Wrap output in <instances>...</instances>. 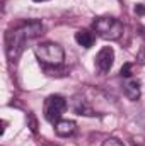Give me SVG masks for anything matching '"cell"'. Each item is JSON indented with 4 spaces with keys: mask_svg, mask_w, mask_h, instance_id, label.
<instances>
[{
    "mask_svg": "<svg viewBox=\"0 0 145 146\" xmlns=\"http://www.w3.org/2000/svg\"><path fill=\"white\" fill-rule=\"evenodd\" d=\"M103 146H125L119 139H114V138H109V139H106L104 143H103Z\"/></svg>",
    "mask_w": 145,
    "mask_h": 146,
    "instance_id": "cell-11",
    "label": "cell"
},
{
    "mask_svg": "<svg viewBox=\"0 0 145 146\" xmlns=\"http://www.w3.org/2000/svg\"><path fill=\"white\" fill-rule=\"evenodd\" d=\"M38 61L44 66H60L65 60V51L56 42H43L34 48Z\"/></svg>",
    "mask_w": 145,
    "mask_h": 146,
    "instance_id": "cell-2",
    "label": "cell"
},
{
    "mask_svg": "<svg viewBox=\"0 0 145 146\" xmlns=\"http://www.w3.org/2000/svg\"><path fill=\"white\" fill-rule=\"evenodd\" d=\"M133 146H144V145H133Z\"/></svg>",
    "mask_w": 145,
    "mask_h": 146,
    "instance_id": "cell-16",
    "label": "cell"
},
{
    "mask_svg": "<svg viewBox=\"0 0 145 146\" xmlns=\"http://www.w3.org/2000/svg\"><path fill=\"white\" fill-rule=\"evenodd\" d=\"M135 14H137V15H145V5L137 3V5H135Z\"/></svg>",
    "mask_w": 145,
    "mask_h": 146,
    "instance_id": "cell-13",
    "label": "cell"
},
{
    "mask_svg": "<svg viewBox=\"0 0 145 146\" xmlns=\"http://www.w3.org/2000/svg\"><path fill=\"white\" fill-rule=\"evenodd\" d=\"M34 2H44V0H34Z\"/></svg>",
    "mask_w": 145,
    "mask_h": 146,
    "instance_id": "cell-15",
    "label": "cell"
},
{
    "mask_svg": "<svg viewBox=\"0 0 145 146\" xmlns=\"http://www.w3.org/2000/svg\"><path fill=\"white\" fill-rule=\"evenodd\" d=\"M92 27L97 33V36H101L103 39H109V41L119 39L125 31L123 22L114 17H97L92 22Z\"/></svg>",
    "mask_w": 145,
    "mask_h": 146,
    "instance_id": "cell-3",
    "label": "cell"
},
{
    "mask_svg": "<svg viewBox=\"0 0 145 146\" xmlns=\"http://www.w3.org/2000/svg\"><path fill=\"white\" fill-rule=\"evenodd\" d=\"M113 63H114V51H113V48L104 46L96 56V68L101 73H108L113 66Z\"/></svg>",
    "mask_w": 145,
    "mask_h": 146,
    "instance_id": "cell-5",
    "label": "cell"
},
{
    "mask_svg": "<svg viewBox=\"0 0 145 146\" xmlns=\"http://www.w3.org/2000/svg\"><path fill=\"white\" fill-rule=\"evenodd\" d=\"M123 92L126 95L128 100H138L140 99V82L135 80V78H128L125 83H123Z\"/></svg>",
    "mask_w": 145,
    "mask_h": 146,
    "instance_id": "cell-7",
    "label": "cell"
},
{
    "mask_svg": "<svg viewBox=\"0 0 145 146\" xmlns=\"http://www.w3.org/2000/svg\"><path fill=\"white\" fill-rule=\"evenodd\" d=\"M43 33V24L39 21H28L21 22L19 26L9 29L5 34V53L10 61H15L21 53L24 51V46L28 41L38 37Z\"/></svg>",
    "mask_w": 145,
    "mask_h": 146,
    "instance_id": "cell-1",
    "label": "cell"
},
{
    "mask_svg": "<svg viewBox=\"0 0 145 146\" xmlns=\"http://www.w3.org/2000/svg\"><path fill=\"white\" fill-rule=\"evenodd\" d=\"M132 68H133L132 63H125V65L121 66V70H119V75L125 76V78H130V76H132Z\"/></svg>",
    "mask_w": 145,
    "mask_h": 146,
    "instance_id": "cell-10",
    "label": "cell"
},
{
    "mask_svg": "<svg viewBox=\"0 0 145 146\" xmlns=\"http://www.w3.org/2000/svg\"><path fill=\"white\" fill-rule=\"evenodd\" d=\"M75 127H77V124L73 121H58L55 124V133L62 138H67L75 133Z\"/></svg>",
    "mask_w": 145,
    "mask_h": 146,
    "instance_id": "cell-8",
    "label": "cell"
},
{
    "mask_svg": "<svg viewBox=\"0 0 145 146\" xmlns=\"http://www.w3.org/2000/svg\"><path fill=\"white\" fill-rule=\"evenodd\" d=\"M72 109L75 114H79V115H87V117H92V115H96V110L94 107L89 104V100L85 99V97H82V95H75L72 99Z\"/></svg>",
    "mask_w": 145,
    "mask_h": 146,
    "instance_id": "cell-6",
    "label": "cell"
},
{
    "mask_svg": "<svg viewBox=\"0 0 145 146\" xmlns=\"http://www.w3.org/2000/svg\"><path fill=\"white\" fill-rule=\"evenodd\" d=\"M140 31H142V33H140V34H142V37L145 39V27H140Z\"/></svg>",
    "mask_w": 145,
    "mask_h": 146,
    "instance_id": "cell-14",
    "label": "cell"
},
{
    "mask_svg": "<svg viewBox=\"0 0 145 146\" xmlns=\"http://www.w3.org/2000/svg\"><path fill=\"white\" fill-rule=\"evenodd\" d=\"M67 109V100L62 95H50L44 100V107H43V114L44 119L51 124H56L58 121H62V114Z\"/></svg>",
    "mask_w": 145,
    "mask_h": 146,
    "instance_id": "cell-4",
    "label": "cell"
},
{
    "mask_svg": "<svg viewBox=\"0 0 145 146\" xmlns=\"http://www.w3.org/2000/svg\"><path fill=\"white\" fill-rule=\"evenodd\" d=\"M137 61H138L140 65H145V48H142V49L138 51V54H137Z\"/></svg>",
    "mask_w": 145,
    "mask_h": 146,
    "instance_id": "cell-12",
    "label": "cell"
},
{
    "mask_svg": "<svg viewBox=\"0 0 145 146\" xmlns=\"http://www.w3.org/2000/svg\"><path fill=\"white\" fill-rule=\"evenodd\" d=\"M75 41H77L82 48L89 49V48L94 44L96 36H94V33H91L89 29H82V31H77V33H75Z\"/></svg>",
    "mask_w": 145,
    "mask_h": 146,
    "instance_id": "cell-9",
    "label": "cell"
}]
</instances>
